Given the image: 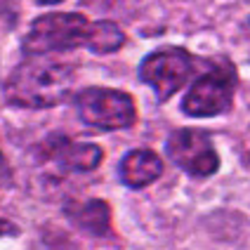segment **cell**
<instances>
[{
    "label": "cell",
    "mask_w": 250,
    "mask_h": 250,
    "mask_svg": "<svg viewBox=\"0 0 250 250\" xmlns=\"http://www.w3.org/2000/svg\"><path fill=\"white\" fill-rule=\"evenodd\" d=\"M167 158L187 172L189 177H212L220 170V153L210 137L201 127H177L166 139Z\"/></svg>",
    "instance_id": "6"
},
{
    "label": "cell",
    "mask_w": 250,
    "mask_h": 250,
    "mask_svg": "<svg viewBox=\"0 0 250 250\" xmlns=\"http://www.w3.org/2000/svg\"><path fill=\"white\" fill-rule=\"evenodd\" d=\"M14 231H17V227H14V224L0 220V236H2V234H14Z\"/></svg>",
    "instance_id": "11"
},
{
    "label": "cell",
    "mask_w": 250,
    "mask_h": 250,
    "mask_svg": "<svg viewBox=\"0 0 250 250\" xmlns=\"http://www.w3.org/2000/svg\"><path fill=\"white\" fill-rule=\"evenodd\" d=\"M0 167H2V151H0Z\"/></svg>",
    "instance_id": "14"
},
{
    "label": "cell",
    "mask_w": 250,
    "mask_h": 250,
    "mask_svg": "<svg viewBox=\"0 0 250 250\" xmlns=\"http://www.w3.org/2000/svg\"><path fill=\"white\" fill-rule=\"evenodd\" d=\"M45 156L66 172H90L104 161V149L95 142H73L64 135H52L42 144Z\"/></svg>",
    "instance_id": "7"
},
{
    "label": "cell",
    "mask_w": 250,
    "mask_h": 250,
    "mask_svg": "<svg viewBox=\"0 0 250 250\" xmlns=\"http://www.w3.org/2000/svg\"><path fill=\"white\" fill-rule=\"evenodd\" d=\"M64 0H36V5H59Z\"/></svg>",
    "instance_id": "13"
},
{
    "label": "cell",
    "mask_w": 250,
    "mask_h": 250,
    "mask_svg": "<svg viewBox=\"0 0 250 250\" xmlns=\"http://www.w3.org/2000/svg\"><path fill=\"white\" fill-rule=\"evenodd\" d=\"M163 175V161L151 149H132L118 163V177L127 189H144Z\"/></svg>",
    "instance_id": "8"
},
{
    "label": "cell",
    "mask_w": 250,
    "mask_h": 250,
    "mask_svg": "<svg viewBox=\"0 0 250 250\" xmlns=\"http://www.w3.org/2000/svg\"><path fill=\"white\" fill-rule=\"evenodd\" d=\"M125 31L111 19H97L90 24V36H87V50L92 55H113L125 45Z\"/></svg>",
    "instance_id": "10"
},
{
    "label": "cell",
    "mask_w": 250,
    "mask_h": 250,
    "mask_svg": "<svg viewBox=\"0 0 250 250\" xmlns=\"http://www.w3.org/2000/svg\"><path fill=\"white\" fill-rule=\"evenodd\" d=\"M248 24H250V19H248Z\"/></svg>",
    "instance_id": "15"
},
{
    "label": "cell",
    "mask_w": 250,
    "mask_h": 250,
    "mask_svg": "<svg viewBox=\"0 0 250 250\" xmlns=\"http://www.w3.org/2000/svg\"><path fill=\"white\" fill-rule=\"evenodd\" d=\"M19 0H0V12H10Z\"/></svg>",
    "instance_id": "12"
},
{
    "label": "cell",
    "mask_w": 250,
    "mask_h": 250,
    "mask_svg": "<svg viewBox=\"0 0 250 250\" xmlns=\"http://www.w3.org/2000/svg\"><path fill=\"white\" fill-rule=\"evenodd\" d=\"M76 113L87 127L113 132L127 130L137 123V102L130 92L118 87L90 85L73 97Z\"/></svg>",
    "instance_id": "5"
},
{
    "label": "cell",
    "mask_w": 250,
    "mask_h": 250,
    "mask_svg": "<svg viewBox=\"0 0 250 250\" xmlns=\"http://www.w3.org/2000/svg\"><path fill=\"white\" fill-rule=\"evenodd\" d=\"M90 19L83 12H47L31 21L21 38L24 57H50L87 45Z\"/></svg>",
    "instance_id": "3"
},
{
    "label": "cell",
    "mask_w": 250,
    "mask_h": 250,
    "mask_svg": "<svg viewBox=\"0 0 250 250\" xmlns=\"http://www.w3.org/2000/svg\"><path fill=\"white\" fill-rule=\"evenodd\" d=\"M238 87V71L231 57L220 55L206 62V71L194 76L184 97L180 111L189 118H215L234 109V97Z\"/></svg>",
    "instance_id": "2"
},
{
    "label": "cell",
    "mask_w": 250,
    "mask_h": 250,
    "mask_svg": "<svg viewBox=\"0 0 250 250\" xmlns=\"http://www.w3.org/2000/svg\"><path fill=\"white\" fill-rule=\"evenodd\" d=\"M76 83V66L47 57H26L2 83L5 102L14 109L42 111L59 106Z\"/></svg>",
    "instance_id": "1"
},
{
    "label": "cell",
    "mask_w": 250,
    "mask_h": 250,
    "mask_svg": "<svg viewBox=\"0 0 250 250\" xmlns=\"http://www.w3.org/2000/svg\"><path fill=\"white\" fill-rule=\"evenodd\" d=\"M69 217L78 229H83L92 236H109L111 234V208L99 198L76 203L73 208H69Z\"/></svg>",
    "instance_id": "9"
},
{
    "label": "cell",
    "mask_w": 250,
    "mask_h": 250,
    "mask_svg": "<svg viewBox=\"0 0 250 250\" xmlns=\"http://www.w3.org/2000/svg\"><path fill=\"white\" fill-rule=\"evenodd\" d=\"M198 57L182 45H161L142 57L137 78L151 87L156 99L166 104L196 76Z\"/></svg>",
    "instance_id": "4"
}]
</instances>
